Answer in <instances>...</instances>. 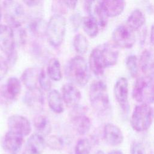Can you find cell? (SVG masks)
Here are the masks:
<instances>
[{
	"label": "cell",
	"instance_id": "cell-1",
	"mask_svg": "<svg viewBox=\"0 0 154 154\" xmlns=\"http://www.w3.org/2000/svg\"><path fill=\"white\" fill-rule=\"evenodd\" d=\"M119 56V48L114 43H105L100 45L90 53L89 68L96 76H102L106 68L117 64Z\"/></svg>",
	"mask_w": 154,
	"mask_h": 154
},
{
	"label": "cell",
	"instance_id": "cell-2",
	"mask_svg": "<svg viewBox=\"0 0 154 154\" xmlns=\"http://www.w3.org/2000/svg\"><path fill=\"white\" fill-rule=\"evenodd\" d=\"M90 68L85 60L78 55L71 58L65 67V74L70 83L79 87L85 86L90 79Z\"/></svg>",
	"mask_w": 154,
	"mask_h": 154
},
{
	"label": "cell",
	"instance_id": "cell-3",
	"mask_svg": "<svg viewBox=\"0 0 154 154\" xmlns=\"http://www.w3.org/2000/svg\"><path fill=\"white\" fill-rule=\"evenodd\" d=\"M89 99L93 108L99 114L106 113L111 108L107 86L102 80L93 81L89 89Z\"/></svg>",
	"mask_w": 154,
	"mask_h": 154
},
{
	"label": "cell",
	"instance_id": "cell-4",
	"mask_svg": "<svg viewBox=\"0 0 154 154\" xmlns=\"http://www.w3.org/2000/svg\"><path fill=\"white\" fill-rule=\"evenodd\" d=\"M154 120V108L149 104L140 103L134 108L131 117V125L137 132L147 131Z\"/></svg>",
	"mask_w": 154,
	"mask_h": 154
},
{
	"label": "cell",
	"instance_id": "cell-5",
	"mask_svg": "<svg viewBox=\"0 0 154 154\" xmlns=\"http://www.w3.org/2000/svg\"><path fill=\"white\" fill-rule=\"evenodd\" d=\"M66 30V18L60 14L52 15L46 27V35L49 43L54 48L60 46L63 42Z\"/></svg>",
	"mask_w": 154,
	"mask_h": 154
},
{
	"label": "cell",
	"instance_id": "cell-6",
	"mask_svg": "<svg viewBox=\"0 0 154 154\" xmlns=\"http://www.w3.org/2000/svg\"><path fill=\"white\" fill-rule=\"evenodd\" d=\"M132 97L140 103H154V78L143 76L138 78L132 89Z\"/></svg>",
	"mask_w": 154,
	"mask_h": 154
},
{
	"label": "cell",
	"instance_id": "cell-7",
	"mask_svg": "<svg viewBox=\"0 0 154 154\" xmlns=\"http://www.w3.org/2000/svg\"><path fill=\"white\" fill-rule=\"evenodd\" d=\"M2 8L5 21L12 28H18L25 22L26 15L25 9L17 1L4 0Z\"/></svg>",
	"mask_w": 154,
	"mask_h": 154
},
{
	"label": "cell",
	"instance_id": "cell-8",
	"mask_svg": "<svg viewBox=\"0 0 154 154\" xmlns=\"http://www.w3.org/2000/svg\"><path fill=\"white\" fill-rule=\"evenodd\" d=\"M0 49L7 56L8 63L15 62L14 34L13 28L7 25H0Z\"/></svg>",
	"mask_w": 154,
	"mask_h": 154
},
{
	"label": "cell",
	"instance_id": "cell-9",
	"mask_svg": "<svg viewBox=\"0 0 154 154\" xmlns=\"http://www.w3.org/2000/svg\"><path fill=\"white\" fill-rule=\"evenodd\" d=\"M70 120L76 132L80 135L86 134L90 129L91 123L85 115V108L78 105L72 108L70 114Z\"/></svg>",
	"mask_w": 154,
	"mask_h": 154
},
{
	"label": "cell",
	"instance_id": "cell-10",
	"mask_svg": "<svg viewBox=\"0 0 154 154\" xmlns=\"http://www.w3.org/2000/svg\"><path fill=\"white\" fill-rule=\"evenodd\" d=\"M134 31L128 25H121L114 30L112 38L114 44L123 49L131 48L135 42V36Z\"/></svg>",
	"mask_w": 154,
	"mask_h": 154
},
{
	"label": "cell",
	"instance_id": "cell-11",
	"mask_svg": "<svg viewBox=\"0 0 154 154\" xmlns=\"http://www.w3.org/2000/svg\"><path fill=\"white\" fill-rule=\"evenodd\" d=\"M114 93L116 99L122 110L127 113L129 111V84L126 78H119L114 87Z\"/></svg>",
	"mask_w": 154,
	"mask_h": 154
},
{
	"label": "cell",
	"instance_id": "cell-12",
	"mask_svg": "<svg viewBox=\"0 0 154 154\" xmlns=\"http://www.w3.org/2000/svg\"><path fill=\"white\" fill-rule=\"evenodd\" d=\"M8 131L17 133L25 137L28 135L31 131L30 122L25 117L14 114L9 117L7 120Z\"/></svg>",
	"mask_w": 154,
	"mask_h": 154
},
{
	"label": "cell",
	"instance_id": "cell-13",
	"mask_svg": "<svg viewBox=\"0 0 154 154\" xmlns=\"http://www.w3.org/2000/svg\"><path fill=\"white\" fill-rule=\"evenodd\" d=\"M103 0H88L87 10L89 16L94 19L102 27L107 23V16L103 9Z\"/></svg>",
	"mask_w": 154,
	"mask_h": 154
},
{
	"label": "cell",
	"instance_id": "cell-14",
	"mask_svg": "<svg viewBox=\"0 0 154 154\" xmlns=\"http://www.w3.org/2000/svg\"><path fill=\"white\" fill-rule=\"evenodd\" d=\"M62 98L67 107L77 106L81 99V94L76 85L69 82L63 85L61 88Z\"/></svg>",
	"mask_w": 154,
	"mask_h": 154
},
{
	"label": "cell",
	"instance_id": "cell-15",
	"mask_svg": "<svg viewBox=\"0 0 154 154\" xmlns=\"http://www.w3.org/2000/svg\"><path fill=\"white\" fill-rule=\"evenodd\" d=\"M103 138L105 142L111 146H119L124 140L122 130L119 126L113 123H107L105 125Z\"/></svg>",
	"mask_w": 154,
	"mask_h": 154
},
{
	"label": "cell",
	"instance_id": "cell-16",
	"mask_svg": "<svg viewBox=\"0 0 154 154\" xmlns=\"http://www.w3.org/2000/svg\"><path fill=\"white\" fill-rule=\"evenodd\" d=\"M23 137L20 134L8 131L3 140L4 148L10 154H17L22 146Z\"/></svg>",
	"mask_w": 154,
	"mask_h": 154
},
{
	"label": "cell",
	"instance_id": "cell-17",
	"mask_svg": "<svg viewBox=\"0 0 154 154\" xmlns=\"http://www.w3.org/2000/svg\"><path fill=\"white\" fill-rule=\"evenodd\" d=\"M23 100L28 107L37 111L42 110L44 104L42 91L37 87L28 90L24 96Z\"/></svg>",
	"mask_w": 154,
	"mask_h": 154
},
{
	"label": "cell",
	"instance_id": "cell-18",
	"mask_svg": "<svg viewBox=\"0 0 154 154\" xmlns=\"http://www.w3.org/2000/svg\"><path fill=\"white\" fill-rule=\"evenodd\" d=\"M139 65L144 76L154 78V51L144 49L140 55Z\"/></svg>",
	"mask_w": 154,
	"mask_h": 154
},
{
	"label": "cell",
	"instance_id": "cell-19",
	"mask_svg": "<svg viewBox=\"0 0 154 154\" xmlns=\"http://www.w3.org/2000/svg\"><path fill=\"white\" fill-rule=\"evenodd\" d=\"M21 88L22 85L20 81L16 77H10L8 79L2 90L3 96L7 99L13 100L20 94Z\"/></svg>",
	"mask_w": 154,
	"mask_h": 154
},
{
	"label": "cell",
	"instance_id": "cell-20",
	"mask_svg": "<svg viewBox=\"0 0 154 154\" xmlns=\"http://www.w3.org/2000/svg\"><path fill=\"white\" fill-rule=\"evenodd\" d=\"M41 69L38 67H32L26 69L21 75V81L24 85L29 89L37 87Z\"/></svg>",
	"mask_w": 154,
	"mask_h": 154
},
{
	"label": "cell",
	"instance_id": "cell-21",
	"mask_svg": "<svg viewBox=\"0 0 154 154\" xmlns=\"http://www.w3.org/2000/svg\"><path fill=\"white\" fill-rule=\"evenodd\" d=\"M46 145L45 140L38 133L32 134L26 142L27 149L31 154H42L45 149Z\"/></svg>",
	"mask_w": 154,
	"mask_h": 154
},
{
	"label": "cell",
	"instance_id": "cell-22",
	"mask_svg": "<svg viewBox=\"0 0 154 154\" xmlns=\"http://www.w3.org/2000/svg\"><path fill=\"white\" fill-rule=\"evenodd\" d=\"M103 4L104 12L108 17L119 16L125 7V0H103Z\"/></svg>",
	"mask_w": 154,
	"mask_h": 154
},
{
	"label": "cell",
	"instance_id": "cell-23",
	"mask_svg": "<svg viewBox=\"0 0 154 154\" xmlns=\"http://www.w3.org/2000/svg\"><path fill=\"white\" fill-rule=\"evenodd\" d=\"M48 103L50 109L55 113L60 114L64 111V101L61 94L57 90L49 91L48 96Z\"/></svg>",
	"mask_w": 154,
	"mask_h": 154
},
{
	"label": "cell",
	"instance_id": "cell-24",
	"mask_svg": "<svg viewBox=\"0 0 154 154\" xmlns=\"http://www.w3.org/2000/svg\"><path fill=\"white\" fill-rule=\"evenodd\" d=\"M145 23V16L143 12L138 10H134L129 15L127 20V25L133 31L140 29Z\"/></svg>",
	"mask_w": 154,
	"mask_h": 154
},
{
	"label": "cell",
	"instance_id": "cell-25",
	"mask_svg": "<svg viewBox=\"0 0 154 154\" xmlns=\"http://www.w3.org/2000/svg\"><path fill=\"white\" fill-rule=\"evenodd\" d=\"M34 126L38 134L42 135H48L51 131V125L47 117L43 115H38L34 117Z\"/></svg>",
	"mask_w": 154,
	"mask_h": 154
},
{
	"label": "cell",
	"instance_id": "cell-26",
	"mask_svg": "<svg viewBox=\"0 0 154 154\" xmlns=\"http://www.w3.org/2000/svg\"><path fill=\"white\" fill-rule=\"evenodd\" d=\"M46 71L51 80L59 81L62 79L60 63L56 58H53L49 61Z\"/></svg>",
	"mask_w": 154,
	"mask_h": 154
},
{
	"label": "cell",
	"instance_id": "cell-27",
	"mask_svg": "<svg viewBox=\"0 0 154 154\" xmlns=\"http://www.w3.org/2000/svg\"><path fill=\"white\" fill-rule=\"evenodd\" d=\"M82 26L84 32L90 37H95L99 32V25L90 16L84 17L82 20Z\"/></svg>",
	"mask_w": 154,
	"mask_h": 154
},
{
	"label": "cell",
	"instance_id": "cell-28",
	"mask_svg": "<svg viewBox=\"0 0 154 154\" xmlns=\"http://www.w3.org/2000/svg\"><path fill=\"white\" fill-rule=\"evenodd\" d=\"M73 45L76 52L79 54H84L88 51L89 43L84 35L78 34L73 37Z\"/></svg>",
	"mask_w": 154,
	"mask_h": 154
},
{
	"label": "cell",
	"instance_id": "cell-29",
	"mask_svg": "<svg viewBox=\"0 0 154 154\" xmlns=\"http://www.w3.org/2000/svg\"><path fill=\"white\" fill-rule=\"evenodd\" d=\"M126 67L132 78H136L138 73L137 58L135 55H129L126 59Z\"/></svg>",
	"mask_w": 154,
	"mask_h": 154
},
{
	"label": "cell",
	"instance_id": "cell-30",
	"mask_svg": "<svg viewBox=\"0 0 154 154\" xmlns=\"http://www.w3.org/2000/svg\"><path fill=\"white\" fill-rule=\"evenodd\" d=\"M91 146L90 141L87 138L79 139L75 148V154H90Z\"/></svg>",
	"mask_w": 154,
	"mask_h": 154
},
{
	"label": "cell",
	"instance_id": "cell-31",
	"mask_svg": "<svg viewBox=\"0 0 154 154\" xmlns=\"http://www.w3.org/2000/svg\"><path fill=\"white\" fill-rule=\"evenodd\" d=\"M51 79L48 75L46 71H45L44 69H41L38 79V82L41 88L44 91H49V90H51L52 87V82Z\"/></svg>",
	"mask_w": 154,
	"mask_h": 154
},
{
	"label": "cell",
	"instance_id": "cell-32",
	"mask_svg": "<svg viewBox=\"0 0 154 154\" xmlns=\"http://www.w3.org/2000/svg\"><path fill=\"white\" fill-rule=\"evenodd\" d=\"M46 143L50 148L55 150H60L63 147V141L62 139L55 135L49 137Z\"/></svg>",
	"mask_w": 154,
	"mask_h": 154
},
{
	"label": "cell",
	"instance_id": "cell-33",
	"mask_svg": "<svg viewBox=\"0 0 154 154\" xmlns=\"http://www.w3.org/2000/svg\"><path fill=\"white\" fill-rule=\"evenodd\" d=\"M131 154H146V147L139 141H134L130 147Z\"/></svg>",
	"mask_w": 154,
	"mask_h": 154
},
{
	"label": "cell",
	"instance_id": "cell-34",
	"mask_svg": "<svg viewBox=\"0 0 154 154\" xmlns=\"http://www.w3.org/2000/svg\"><path fill=\"white\" fill-rule=\"evenodd\" d=\"M82 18L79 13H75L73 14L70 19L71 24L73 26V28L74 30H78L80 25L82 24Z\"/></svg>",
	"mask_w": 154,
	"mask_h": 154
},
{
	"label": "cell",
	"instance_id": "cell-35",
	"mask_svg": "<svg viewBox=\"0 0 154 154\" xmlns=\"http://www.w3.org/2000/svg\"><path fill=\"white\" fill-rule=\"evenodd\" d=\"M8 64L7 61L4 60L3 57L0 56V81L5 77L8 72Z\"/></svg>",
	"mask_w": 154,
	"mask_h": 154
},
{
	"label": "cell",
	"instance_id": "cell-36",
	"mask_svg": "<svg viewBox=\"0 0 154 154\" xmlns=\"http://www.w3.org/2000/svg\"><path fill=\"white\" fill-rule=\"evenodd\" d=\"M60 2L67 9L73 10L75 9L78 0H59Z\"/></svg>",
	"mask_w": 154,
	"mask_h": 154
},
{
	"label": "cell",
	"instance_id": "cell-37",
	"mask_svg": "<svg viewBox=\"0 0 154 154\" xmlns=\"http://www.w3.org/2000/svg\"><path fill=\"white\" fill-rule=\"evenodd\" d=\"M23 3L29 7H36L40 5L42 0H22Z\"/></svg>",
	"mask_w": 154,
	"mask_h": 154
},
{
	"label": "cell",
	"instance_id": "cell-38",
	"mask_svg": "<svg viewBox=\"0 0 154 154\" xmlns=\"http://www.w3.org/2000/svg\"><path fill=\"white\" fill-rule=\"evenodd\" d=\"M150 40L152 45L154 46V23L152 24L150 29Z\"/></svg>",
	"mask_w": 154,
	"mask_h": 154
},
{
	"label": "cell",
	"instance_id": "cell-39",
	"mask_svg": "<svg viewBox=\"0 0 154 154\" xmlns=\"http://www.w3.org/2000/svg\"><path fill=\"white\" fill-rule=\"evenodd\" d=\"M108 154H123L122 151L119 150H114L108 153Z\"/></svg>",
	"mask_w": 154,
	"mask_h": 154
},
{
	"label": "cell",
	"instance_id": "cell-40",
	"mask_svg": "<svg viewBox=\"0 0 154 154\" xmlns=\"http://www.w3.org/2000/svg\"><path fill=\"white\" fill-rule=\"evenodd\" d=\"M95 154H105V153H104V152H103V151H102V150H98V151H97V152L95 153Z\"/></svg>",
	"mask_w": 154,
	"mask_h": 154
},
{
	"label": "cell",
	"instance_id": "cell-41",
	"mask_svg": "<svg viewBox=\"0 0 154 154\" xmlns=\"http://www.w3.org/2000/svg\"><path fill=\"white\" fill-rule=\"evenodd\" d=\"M2 9H1V5H0V22L1 20V19H2Z\"/></svg>",
	"mask_w": 154,
	"mask_h": 154
}]
</instances>
